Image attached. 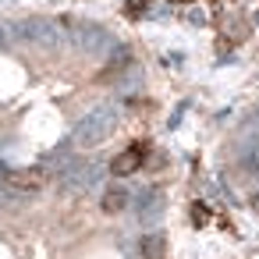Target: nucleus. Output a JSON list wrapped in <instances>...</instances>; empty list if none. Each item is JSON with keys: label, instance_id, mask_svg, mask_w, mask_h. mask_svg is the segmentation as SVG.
Instances as JSON below:
<instances>
[{"label": "nucleus", "instance_id": "obj_3", "mask_svg": "<svg viewBox=\"0 0 259 259\" xmlns=\"http://www.w3.org/2000/svg\"><path fill=\"white\" fill-rule=\"evenodd\" d=\"M163 252H167V245H163V238H142V259H163Z\"/></svg>", "mask_w": 259, "mask_h": 259}, {"label": "nucleus", "instance_id": "obj_4", "mask_svg": "<svg viewBox=\"0 0 259 259\" xmlns=\"http://www.w3.org/2000/svg\"><path fill=\"white\" fill-rule=\"evenodd\" d=\"M124 202H128V195L117 192V188H110V192L103 195V213H117V209H124Z\"/></svg>", "mask_w": 259, "mask_h": 259}, {"label": "nucleus", "instance_id": "obj_1", "mask_svg": "<svg viewBox=\"0 0 259 259\" xmlns=\"http://www.w3.org/2000/svg\"><path fill=\"white\" fill-rule=\"evenodd\" d=\"M146 153H149V142H146V139H139V142H135V146H128L121 156H114V163H110V174H117V178H128V174H135V170L142 167Z\"/></svg>", "mask_w": 259, "mask_h": 259}, {"label": "nucleus", "instance_id": "obj_6", "mask_svg": "<svg viewBox=\"0 0 259 259\" xmlns=\"http://www.w3.org/2000/svg\"><path fill=\"white\" fill-rule=\"evenodd\" d=\"M146 4H149V0H128V15H139Z\"/></svg>", "mask_w": 259, "mask_h": 259}, {"label": "nucleus", "instance_id": "obj_2", "mask_svg": "<svg viewBox=\"0 0 259 259\" xmlns=\"http://www.w3.org/2000/svg\"><path fill=\"white\" fill-rule=\"evenodd\" d=\"M4 181L11 188H18V192H36V188L47 185V170L43 167H22V170H11Z\"/></svg>", "mask_w": 259, "mask_h": 259}, {"label": "nucleus", "instance_id": "obj_5", "mask_svg": "<svg viewBox=\"0 0 259 259\" xmlns=\"http://www.w3.org/2000/svg\"><path fill=\"white\" fill-rule=\"evenodd\" d=\"M192 220H195V227H202V224L209 220V209H202V206H192Z\"/></svg>", "mask_w": 259, "mask_h": 259}]
</instances>
